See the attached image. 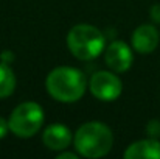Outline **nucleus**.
<instances>
[{"mask_svg": "<svg viewBox=\"0 0 160 159\" xmlns=\"http://www.w3.org/2000/svg\"><path fill=\"white\" fill-rule=\"evenodd\" d=\"M159 44V33L152 25H140L132 34V45L138 53H151Z\"/></svg>", "mask_w": 160, "mask_h": 159, "instance_id": "nucleus-7", "label": "nucleus"}, {"mask_svg": "<svg viewBox=\"0 0 160 159\" xmlns=\"http://www.w3.org/2000/svg\"><path fill=\"white\" fill-rule=\"evenodd\" d=\"M16 89V77L11 67L5 62H0V98L9 97Z\"/></svg>", "mask_w": 160, "mask_h": 159, "instance_id": "nucleus-10", "label": "nucleus"}, {"mask_svg": "<svg viewBox=\"0 0 160 159\" xmlns=\"http://www.w3.org/2000/svg\"><path fill=\"white\" fill-rule=\"evenodd\" d=\"M45 86L54 100L62 103H73L84 95L87 81L84 73L78 69L58 67L48 73Z\"/></svg>", "mask_w": 160, "mask_h": 159, "instance_id": "nucleus-1", "label": "nucleus"}, {"mask_svg": "<svg viewBox=\"0 0 160 159\" xmlns=\"http://www.w3.org/2000/svg\"><path fill=\"white\" fill-rule=\"evenodd\" d=\"M132 52L131 49L121 42V41H115L112 42L106 50V64L113 70V72H126L131 66H132Z\"/></svg>", "mask_w": 160, "mask_h": 159, "instance_id": "nucleus-6", "label": "nucleus"}, {"mask_svg": "<svg viewBox=\"0 0 160 159\" xmlns=\"http://www.w3.org/2000/svg\"><path fill=\"white\" fill-rule=\"evenodd\" d=\"M113 145V134L101 122H89L75 134V148L84 158L106 156Z\"/></svg>", "mask_w": 160, "mask_h": 159, "instance_id": "nucleus-2", "label": "nucleus"}, {"mask_svg": "<svg viewBox=\"0 0 160 159\" xmlns=\"http://www.w3.org/2000/svg\"><path fill=\"white\" fill-rule=\"evenodd\" d=\"M42 139L45 147H48L50 150H64L72 142V133L67 126L61 123H54L44 131Z\"/></svg>", "mask_w": 160, "mask_h": 159, "instance_id": "nucleus-9", "label": "nucleus"}, {"mask_svg": "<svg viewBox=\"0 0 160 159\" xmlns=\"http://www.w3.org/2000/svg\"><path fill=\"white\" fill-rule=\"evenodd\" d=\"M149 14H151V19H152L154 22L160 24V5H154V6L151 8Z\"/></svg>", "mask_w": 160, "mask_h": 159, "instance_id": "nucleus-13", "label": "nucleus"}, {"mask_svg": "<svg viewBox=\"0 0 160 159\" xmlns=\"http://www.w3.org/2000/svg\"><path fill=\"white\" fill-rule=\"evenodd\" d=\"M58 159H76V155H73V153H62V155H59Z\"/></svg>", "mask_w": 160, "mask_h": 159, "instance_id": "nucleus-15", "label": "nucleus"}, {"mask_svg": "<svg viewBox=\"0 0 160 159\" xmlns=\"http://www.w3.org/2000/svg\"><path fill=\"white\" fill-rule=\"evenodd\" d=\"M8 131H9V123H8V120H5V119L0 117V139H3V137L8 134Z\"/></svg>", "mask_w": 160, "mask_h": 159, "instance_id": "nucleus-12", "label": "nucleus"}, {"mask_svg": "<svg viewBox=\"0 0 160 159\" xmlns=\"http://www.w3.org/2000/svg\"><path fill=\"white\" fill-rule=\"evenodd\" d=\"M67 45L73 56L82 61H89L103 52L104 38L98 28L87 24H79L68 31Z\"/></svg>", "mask_w": 160, "mask_h": 159, "instance_id": "nucleus-3", "label": "nucleus"}, {"mask_svg": "<svg viewBox=\"0 0 160 159\" xmlns=\"http://www.w3.org/2000/svg\"><path fill=\"white\" fill-rule=\"evenodd\" d=\"M126 159H160V142L157 139H145L134 142L124 151Z\"/></svg>", "mask_w": 160, "mask_h": 159, "instance_id": "nucleus-8", "label": "nucleus"}, {"mask_svg": "<svg viewBox=\"0 0 160 159\" xmlns=\"http://www.w3.org/2000/svg\"><path fill=\"white\" fill-rule=\"evenodd\" d=\"M146 133H148L149 137L157 139L160 136V120H151V122L146 125Z\"/></svg>", "mask_w": 160, "mask_h": 159, "instance_id": "nucleus-11", "label": "nucleus"}, {"mask_svg": "<svg viewBox=\"0 0 160 159\" xmlns=\"http://www.w3.org/2000/svg\"><path fill=\"white\" fill-rule=\"evenodd\" d=\"M0 58H2V62H5V64H9L12 59H14V55L11 52H3L0 55Z\"/></svg>", "mask_w": 160, "mask_h": 159, "instance_id": "nucleus-14", "label": "nucleus"}, {"mask_svg": "<svg viewBox=\"0 0 160 159\" xmlns=\"http://www.w3.org/2000/svg\"><path fill=\"white\" fill-rule=\"evenodd\" d=\"M89 86H90V92L93 94V97L103 102L117 100L123 91L120 78L113 75L112 72H106V70L93 73Z\"/></svg>", "mask_w": 160, "mask_h": 159, "instance_id": "nucleus-5", "label": "nucleus"}, {"mask_svg": "<svg viewBox=\"0 0 160 159\" xmlns=\"http://www.w3.org/2000/svg\"><path fill=\"white\" fill-rule=\"evenodd\" d=\"M9 131L17 137H33L44 123V111L41 105L34 102H27L19 105L9 115Z\"/></svg>", "mask_w": 160, "mask_h": 159, "instance_id": "nucleus-4", "label": "nucleus"}]
</instances>
